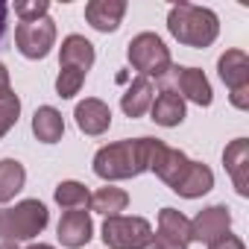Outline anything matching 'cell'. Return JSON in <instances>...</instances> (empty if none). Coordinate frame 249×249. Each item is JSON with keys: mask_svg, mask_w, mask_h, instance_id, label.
<instances>
[{"mask_svg": "<svg viewBox=\"0 0 249 249\" xmlns=\"http://www.w3.org/2000/svg\"><path fill=\"white\" fill-rule=\"evenodd\" d=\"M156 141L159 138H126V141H117V144H108V147L97 150L94 173L100 179H108V182L141 176L144 170H150Z\"/></svg>", "mask_w": 249, "mask_h": 249, "instance_id": "cell-2", "label": "cell"}, {"mask_svg": "<svg viewBox=\"0 0 249 249\" xmlns=\"http://www.w3.org/2000/svg\"><path fill=\"white\" fill-rule=\"evenodd\" d=\"M126 56H129V65H132L141 76H147V79H153V76L161 79V76H167L170 68H173L170 50L164 47V41H161L156 33H138V36L129 41Z\"/></svg>", "mask_w": 249, "mask_h": 249, "instance_id": "cell-5", "label": "cell"}, {"mask_svg": "<svg viewBox=\"0 0 249 249\" xmlns=\"http://www.w3.org/2000/svg\"><path fill=\"white\" fill-rule=\"evenodd\" d=\"M229 226H231V214H229L226 205L202 208V211L191 220V240L214 243V240H220L223 234H229Z\"/></svg>", "mask_w": 249, "mask_h": 249, "instance_id": "cell-10", "label": "cell"}, {"mask_svg": "<svg viewBox=\"0 0 249 249\" xmlns=\"http://www.w3.org/2000/svg\"><path fill=\"white\" fill-rule=\"evenodd\" d=\"M153 249H188L191 246V220L176 208H161L159 234H153Z\"/></svg>", "mask_w": 249, "mask_h": 249, "instance_id": "cell-9", "label": "cell"}, {"mask_svg": "<svg viewBox=\"0 0 249 249\" xmlns=\"http://www.w3.org/2000/svg\"><path fill=\"white\" fill-rule=\"evenodd\" d=\"M126 15V3L123 0H91L85 6V21L100 30V33H114Z\"/></svg>", "mask_w": 249, "mask_h": 249, "instance_id": "cell-15", "label": "cell"}, {"mask_svg": "<svg viewBox=\"0 0 249 249\" xmlns=\"http://www.w3.org/2000/svg\"><path fill=\"white\" fill-rule=\"evenodd\" d=\"M94 65V44L85 36H68L62 41V59L59 68H76V71H91Z\"/></svg>", "mask_w": 249, "mask_h": 249, "instance_id": "cell-17", "label": "cell"}, {"mask_svg": "<svg viewBox=\"0 0 249 249\" xmlns=\"http://www.w3.org/2000/svg\"><path fill=\"white\" fill-rule=\"evenodd\" d=\"M220 79L229 85V100L234 108H249V59L243 50H226L217 62Z\"/></svg>", "mask_w": 249, "mask_h": 249, "instance_id": "cell-7", "label": "cell"}, {"mask_svg": "<svg viewBox=\"0 0 249 249\" xmlns=\"http://www.w3.org/2000/svg\"><path fill=\"white\" fill-rule=\"evenodd\" d=\"M85 82V71H76V68H59V76H56V94L62 100H71L73 94H79Z\"/></svg>", "mask_w": 249, "mask_h": 249, "instance_id": "cell-23", "label": "cell"}, {"mask_svg": "<svg viewBox=\"0 0 249 249\" xmlns=\"http://www.w3.org/2000/svg\"><path fill=\"white\" fill-rule=\"evenodd\" d=\"M18 114H21V100H18L15 91H9L6 97H0V138L18 123Z\"/></svg>", "mask_w": 249, "mask_h": 249, "instance_id": "cell-24", "label": "cell"}, {"mask_svg": "<svg viewBox=\"0 0 249 249\" xmlns=\"http://www.w3.org/2000/svg\"><path fill=\"white\" fill-rule=\"evenodd\" d=\"M103 240L108 249H150L153 226L144 217H106Z\"/></svg>", "mask_w": 249, "mask_h": 249, "instance_id": "cell-6", "label": "cell"}, {"mask_svg": "<svg viewBox=\"0 0 249 249\" xmlns=\"http://www.w3.org/2000/svg\"><path fill=\"white\" fill-rule=\"evenodd\" d=\"M6 18H9V6L0 3V38H3V33H6Z\"/></svg>", "mask_w": 249, "mask_h": 249, "instance_id": "cell-28", "label": "cell"}, {"mask_svg": "<svg viewBox=\"0 0 249 249\" xmlns=\"http://www.w3.org/2000/svg\"><path fill=\"white\" fill-rule=\"evenodd\" d=\"M208 249H246V246H243V240H240V237H234V234H223L220 240L208 243Z\"/></svg>", "mask_w": 249, "mask_h": 249, "instance_id": "cell-26", "label": "cell"}, {"mask_svg": "<svg viewBox=\"0 0 249 249\" xmlns=\"http://www.w3.org/2000/svg\"><path fill=\"white\" fill-rule=\"evenodd\" d=\"M33 132H36L38 141L56 144V141L65 135V120H62V114H59L53 106H41V108H36V114H33Z\"/></svg>", "mask_w": 249, "mask_h": 249, "instance_id": "cell-19", "label": "cell"}, {"mask_svg": "<svg viewBox=\"0 0 249 249\" xmlns=\"http://www.w3.org/2000/svg\"><path fill=\"white\" fill-rule=\"evenodd\" d=\"M53 196H56V202H59L62 208H68V211L85 208V205L91 202V194H88V188H85L82 182H62Z\"/></svg>", "mask_w": 249, "mask_h": 249, "instance_id": "cell-22", "label": "cell"}, {"mask_svg": "<svg viewBox=\"0 0 249 249\" xmlns=\"http://www.w3.org/2000/svg\"><path fill=\"white\" fill-rule=\"evenodd\" d=\"M50 9L47 0H21V3H15V15L21 21H36V18H44Z\"/></svg>", "mask_w": 249, "mask_h": 249, "instance_id": "cell-25", "label": "cell"}, {"mask_svg": "<svg viewBox=\"0 0 249 249\" xmlns=\"http://www.w3.org/2000/svg\"><path fill=\"white\" fill-rule=\"evenodd\" d=\"M12 91V85H9V71H6V65L0 62V97H6Z\"/></svg>", "mask_w": 249, "mask_h": 249, "instance_id": "cell-27", "label": "cell"}, {"mask_svg": "<svg viewBox=\"0 0 249 249\" xmlns=\"http://www.w3.org/2000/svg\"><path fill=\"white\" fill-rule=\"evenodd\" d=\"M50 223V211L38 199H24L15 208H0V240H33Z\"/></svg>", "mask_w": 249, "mask_h": 249, "instance_id": "cell-4", "label": "cell"}, {"mask_svg": "<svg viewBox=\"0 0 249 249\" xmlns=\"http://www.w3.org/2000/svg\"><path fill=\"white\" fill-rule=\"evenodd\" d=\"M167 30L179 44L188 47H208L220 33V21L211 9L194 3H176L167 15Z\"/></svg>", "mask_w": 249, "mask_h": 249, "instance_id": "cell-3", "label": "cell"}, {"mask_svg": "<svg viewBox=\"0 0 249 249\" xmlns=\"http://www.w3.org/2000/svg\"><path fill=\"white\" fill-rule=\"evenodd\" d=\"M56 231H59L62 246H68V249H79V246H85V243L91 240V231H94V226H91V214L82 211V208L65 211L62 220H59V229H56Z\"/></svg>", "mask_w": 249, "mask_h": 249, "instance_id": "cell-12", "label": "cell"}, {"mask_svg": "<svg viewBox=\"0 0 249 249\" xmlns=\"http://www.w3.org/2000/svg\"><path fill=\"white\" fill-rule=\"evenodd\" d=\"M91 211L103 214V217H117L120 211H126L129 205V194L120 191V188H100L94 196H91Z\"/></svg>", "mask_w": 249, "mask_h": 249, "instance_id": "cell-21", "label": "cell"}, {"mask_svg": "<svg viewBox=\"0 0 249 249\" xmlns=\"http://www.w3.org/2000/svg\"><path fill=\"white\" fill-rule=\"evenodd\" d=\"M150 111H153V120L159 126H179L185 120V100L173 88H164L159 97H153Z\"/></svg>", "mask_w": 249, "mask_h": 249, "instance_id": "cell-16", "label": "cell"}, {"mask_svg": "<svg viewBox=\"0 0 249 249\" xmlns=\"http://www.w3.org/2000/svg\"><path fill=\"white\" fill-rule=\"evenodd\" d=\"M73 117H76V126H79L85 135H103V132L111 126V108H108L103 100H97V97L82 100V103L76 106Z\"/></svg>", "mask_w": 249, "mask_h": 249, "instance_id": "cell-14", "label": "cell"}, {"mask_svg": "<svg viewBox=\"0 0 249 249\" xmlns=\"http://www.w3.org/2000/svg\"><path fill=\"white\" fill-rule=\"evenodd\" d=\"M150 170H156V176L185 199H196L214 188V173L202 161H191L182 150H173L164 141H156Z\"/></svg>", "mask_w": 249, "mask_h": 249, "instance_id": "cell-1", "label": "cell"}, {"mask_svg": "<svg viewBox=\"0 0 249 249\" xmlns=\"http://www.w3.org/2000/svg\"><path fill=\"white\" fill-rule=\"evenodd\" d=\"M0 249H18V243H9V240H0Z\"/></svg>", "mask_w": 249, "mask_h": 249, "instance_id": "cell-29", "label": "cell"}, {"mask_svg": "<svg viewBox=\"0 0 249 249\" xmlns=\"http://www.w3.org/2000/svg\"><path fill=\"white\" fill-rule=\"evenodd\" d=\"M15 44L27 59H44L56 44V24L44 15L36 21H21L15 30Z\"/></svg>", "mask_w": 249, "mask_h": 249, "instance_id": "cell-8", "label": "cell"}, {"mask_svg": "<svg viewBox=\"0 0 249 249\" xmlns=\"http://www.w3.org/2000/svg\"><path fill=\"white\" fill-rule=\"evenodd\" d=\"M153 94H156L153 82H150L147 76H138V79L126 88V94H123L120 108L126 111L129 117H141V114L150 111V106H153Z\"/></svg>", "mask_w": 249, "mask_h": 249, "instance_id": "cell-18", "label": "cell"}, {"mask_svg": "<svg viewBox=\"0 0 249 249\" xmlns=\"http://www.w3.org/2000/svg\"><path fill=\"white\" fill-rule=\"evenodd\" d=\"M173 71V82H176V88L182 91L179 97L185 100H191V103H196V106H211V85H208V79H205V73L199 71V68H170Z\"/></svg>", "mask_w": 249, "mask_h": 249, "instance_id": "cell-13", "label": "cell"}, {"mask_svg": "<svg viewBox=\"0 0 249 249\" xmlns=\"http://www.w3.org/2000/svg\"><path fill=\"white\" fill-rule=\"evenodd\" d=\"M27 249H53L50 243H33V246H27Z\"/></svg>", "mask_w": 249, "mask_h": 249, "instance_id": "cell-30", "label": "cell"}, {"mask_svg": "<svg viewBox=\"0 0 249 249\" xmlns=\"http://www.w3.org/2000/svg\"><path fill=\"white\" fill-rule=\"evenodd\" d=\"M24 182H27V170L21 161H15V159L0 161V202L15 199V194L24 188Z\"/></svg>", "mask_w": 249, "mask_h": 249, "instance_id": "cell-20", "label": "cell"}, {"mask_svg": "<svg viewBox=\"0 0 249 249\" xmlns=\"http://www.w3.org/2000/svg\"><path fill=\"white\" fill-rule=\"evenodd\" d=\"M223 164H226V170L234 182V191L240 196H249V141L234 138L223 153Z\"/></svg>", "mask_w": 249, "mask_h": 249, "instance_id": "cell-11", "label": "cell"}]
</instances>
